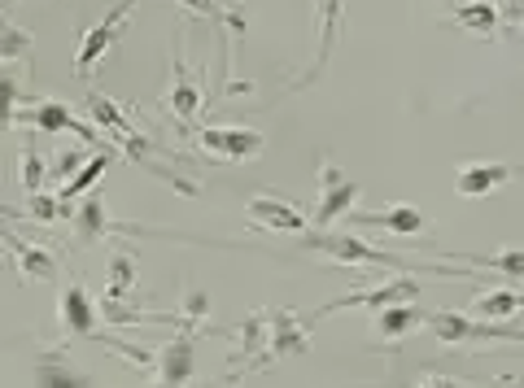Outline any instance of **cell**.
<instances>
[{
	"instance_id": "5",
	"label": "cell",
	"mask_w": 524,
	"mask_h": 388,
	"mask_svg": "<svg viewBox=\"0 0 524 388\" xmlns=\"http://www.w3.org/2000/svg\"><path fill=\"white\" fill-rule=\"evenodd\" d=\"M428 332L442 345H468V341H524V332H503V327L476 323L472 314H455V310H433L424 314Z\"/></svg>"
},
{
	"instance_id": "31",
	"label": "cell",
	"mask_w": 524,
	"mask_h": 388,
	"mask_svg": "<svg viewBox=\"0 0 524 388\" xmlns=\"http://www.w3.org/2000/svg\"><path fill=\"white\" fill-rule=\"evenodd\" d=\"M485 266H494V271L511 275V280H524V249H498L490 258H481Z\"/></svg>"
},
{
	"instance_id": "26",
	"label": "cell",
	"mask_w": 524,
	"mask_h": 388,
	"mask_svg": "<svg viewBox=\"0 0 524 388\" xmlns=\"http://www.w3.org/2000/svg\"><path fill=\"white\" fill-rule=\"evenodd\" d=\"M44 175H49V162H44L35 149H22V157H18V179H22V192L27 197H35V192L44 188Z\"/></svg>"
},
{
	"instance_id": "7",
	"label": "cell",
	"mask_w": 524,
	"mask_h": 388,
	"mask_svg": "<svg viewBox=\"0 0 524 388\" xmlns=\"http://www.w3.org/2000/svg\"><path fill=\"white\" fill-rule=\"evenodd\" d=\"M83 109H88V114H92V127H101V131H105V140H114L123 153L140 157V153L149 149V140L140 136V131L131 127V123H127V118H123V109H118V105L110 101V96H101V92H88V101H83Z\"/></svg>"
},
{
	"instance_id": "27",
	"label": "cell",
	"mask_w": 524,
	"mask_h": 388,
	"mask_svg": "<svg viewBox=\"0 0 524 388\" xmlns=\"http://www.w3.org/2000/svg\"><path fill=\"white\" fill-rule=\"evenodd\" d=\"M27 214L35 218V223H62V218H70V214H75V205H66L62 197H57V192H53V197H44V192H35V197H31V205H27Z\"/></svg>"
},
{
	"instance_id": "18",
	"label": "cell",
	"mask_w": 524,
	"mask_h": 388,
	"mask_svg": "<svg viewBox=\"0 0 524 388\" xmlns=\"http://www.w3.org/2000/svg\"><path fill=\"white\" fill-rule=\"evenodd\" d=\"M455 22H459L463 31L490 40V35H498V22H503V14H498L494 0H459V5H455Z\"/></svg>"
},
{
	"instance_id": "28",
	"label": "cell",
	"mask_w": 524,
	"mask_h": 388,
	"mask_svg": "<svg viewBox=\"0 0 524 388\" xmlns=\"http://www.w3.org/2000/svg\"><path fill=\"white\" fill-rule=\"evenodd\" d=\"M184 5H193L197 14H206V18L219 22V27H223V40H228V35H236V31H245L241 14H232V9H219L214 0H184Z\"/></svg>"
},
{
	"instance_id": "30",
	"label": "cell",
	"mask_w": 524,
	"mask_h": 388,
	"mask_svg": "<svg viewBox=\"0 0 524 388\" xmlns=\"http://www.w3.org/2000/svg\"><path fill=\"white\" fill-rule=\"evenodd\" d=\"M131 280H136V262H131L127 253H118L110 262V288H105V297H127Z\"/></svg>"
},
{
	"instance_id": "21",
	"label": "cell",
	"mask_w": 524,
	"mask_h": 388,
	"mask_svg": "<svg viewBox=\"0 0 524 388\" xmlns=\"http://www.w3.org/2000/svg\"><path fill=\"white\" fill-rule=\"evenodd\" d=\"M31 48H35V40L18 27V22H9L5 9H0V66H5V62H22Z\"/></svg>"
},
{
	"instance_id": "1",
	"label": "cell",
	"mask_w": 524,
	"mask_h": 388,
	"mask_svg": "<svg viewBox=\"0 0 524 388\" xmlns=\"http://www.w3.org/2000/svg\"><path fill=\"white\" fill-rule=\"evenodd\" d=\"M306 249L324 253L337 266H389V271H420V266H411L407 258H393V253L367 245V240L350 236V232H315L306 236Z\"/></svg>"
},
{
	"instance_id": "22",
	"label": "cell",
	"mask_w": 524,
	"mask_h": 388,
	"mask_svg": "<svg viewBox=\"0 0 524 388\" xmlns=\"http://www.w3.org/2000/svg\"><path fill=\"white\" fill-rule=\"evenodd\" d=\"M415 323H424V314L415 310V306H385V310H376V332L380 336H402V332H411Z\"/></svg>"
},
{
	"instance_id": "24",
	"label": "cell",
	"mask_w": 524,
	"mask_h": 388,
	"mask_svg": "<svg viewBox=\"0 0 524 388\" xmlns=\"http://www.w3.org/2000/svg\"><path fill=\"white\" fill-rule=\"evenodd\" d=\"M267 332H271V310H254V314H249V319L241 323V332H236V336H241V354L249 358L254 349L267 345ZM241 354H236V358H241Z\"/></svg>"
},
{
	"instance_id": "35",
	"label": "cell",
	"mask_w": 524,
	"mask_h": 388,
	"mask_svg": "<svg viewBox=\"0 0 524 388\" xmlns=\"http://www.w3.org/2000/svg\"><path fill=\"white\" fill-rule=\"evenodd\" d=\"M420 388H463V384H455V380H446V375H428V380H424Z\"/></svg>"
},
{
	"instance_id": "2",
	"label": "cell",
	"mask_w": 524,
	"mask_h": 388,
	"mask_svg": "<svg viewBox=\"0 0 524 388\" xmlns=\"http://www.w3.org/2000/svg\"><path fill=\"white\" fill-rule=\"evenodd\" d=\"M136 5H140V0H118L101 22H92V27L83 31L79 53H75V75L79 79H92V70L105 62V53H110V48L118 44V35L127 31V18H131V9H136Z\"/></svg>"
},
{
	"instance_id": "10",
	"label": "cell",
	"mask_w": 524,
	"mask_h": 388,
	"mask_svg": "<svg viewBox=\"0 0 524 388\" xmlns=\"http://www.w3.org/2000/svg\"><path fill=\"white\" fill-rule=\"evenodd\" d=\"M57 323H62L66 336H92V341L101 336V310L83 284L62 288V297H57Z\"/></svg>"
},
{
	"instance_id": "15",
	"label": "cell",
	"mask_w": 524,
	"mask_h": 388,
	"mask_svg": "<svg viewBox=\"0 0 524 388\" xmlns=\"http://www.w3.org/2000/svg\"><path fill=\"white\" fill-rule=\"evenodd\" d=\"M311 336H306V323L297 319L293 310H271V332H267V354L254 358V367H267L271 358H289V354H306Z\"/></svg>"
},
{
	"instance_id": "37",
	"label": "cell",
	"mask_w": 524,
	"mask_h": 388,
	"mask_svg": "<svg viewBox=\"0 0 524 388\" xmlns=\"http://www.w3.org/2000/svg\"><path fill=\"white\" fill-rule=\"evenodd\" d=\"M0 214H14V210H9V205H0Z\"/></svg>"
},
{
	"instance_id": "17",
	"label": "cell",
	"mask_w": 524,
	"mask_h": 388,
	"mask_svg": "<svg viewBox=\"0 0 524 388\" xmlns=\"http://www.w3.org/2000/svg\"><path fill=\"white\" fill-rule=\"evenodd\" d=\"M201 105H206V92H201L197 79L188 75L184 53H180V40H175V83H171V96H166V109H171L180 123H197Z\"/></svg>"
},
{
	"instance_id": "3",
	"label": "cell",
	"mask_w": 524,
	"mask_h": 388,
	"mask_svg": "<svg viewBox=\"0 0 524 388\" xmlns=\"http://www.w3.org/2000/svg\"><path fill=\"white\" fill-rule=\"evenodd\" d=\"M197 144L201 153H210L214 162H249L262 153V136L258 127H241V123H223V127H197Z\"/></svg>"
},
{
	"instance_id": "16",
	"label": "cell",
	"mask_w": 524,
	"mask_h": 388,
	"mask_svg": "<svg viewBox=\"0 0 524 388\" xmlns=\"http://www.w3.org/2000/svg\"><path fill=\"white\" fill-rule=\"evenodd\" d=\"M359 227H385L389 236H433V218L411 210V205H389V210L376 214H354Z\"/></svg>"
},
{
	"instance_id": "6",
	"label": "cell",
	"mask_w": 524,
	"mask_h": 388,
	"mask_svg": "<svg viewBox=\"0 0 524 388\" xmlns=\"http://www.w3.org/2000/svg\"><path fill=\"white\" fill-rule=\"evenodd\" d=\"M516 179H524L520 162H468L455 175V192L463 201H481V197H494L498 188L516 184Z\"/></svg>"
},
{
	"instance_id": "11",
	"label": "cell",
	"mask_w": 524,
	"mask_h": 388,
	"mask_svg": "<svg viewBox=\"0 0 524 388\" xmlns=\"http://www.w3.org/2000/svg\"><path fill=\"white\" fill-rule=\"evenodd\" d=\"M341 18H345V0H315V27H319V48H315V66L302 79H293V88H306L311 79H319L328 70V57L341 40Z\"/></svg>"
},
{
	"instance_id": "29",
	"label": "cell",
	"mask_w": 524,
	"mask_h": 388,
	"mask_svg": "<svg viewBox=\"0 0 524 388\" xmlns=\"http://www.w3.org/2000/svg\"><path fill=\"white\" fill-rule=\"evenodd\" d=\"M175 314H180L184 332H197V327L206 323V314H210V293H188V297H184V306L175 310Z\"/></svg>"
},
{
	"instance_id": "8",
	"label": "cell",
	"mask_w": 524,
	"mask_h": 388,
	"mask_svg": "<svg viewBox=\"0 0 524 388\" xmlns=\"http://www.w3.org/2000/svg\"><path fill=\"white\" fill-rule=\"evenodd\" d=\"M420 297V280H411V275H393L380 288H367V293H345L337 301H328L324 310H315V319H324L332 310H345V306H363V310H385V306H407V301Z\"/></svg>"
},
{
	"instance_id": "36",
	"label": "cell",
	"mask_w": 524,
	"mask_h": 388,
	"mask_svg": "<svg viewBox=\"0 0 524 388\" xmlns=\"http://www.w3.org/2000/svg\"><path fill=\"white\" fill-rule=\"evenodd\" d=\"M9 5H14V0H0V9H9Z\"/></svg>"
},
{
	"instance_id": "33",
	"label": "cell",
	"mask_w": 524,
	"mask_h": 388,
	"mask_svg": "<svg viewBox=\"0 0 524 388\" xmlns=\"http://www.w3.org/2000/svg\"><path fill=\"white\" fill-rule=\"evenodd\" d=\"M83 162H88V153H83V149H66L62 157H57V175H66V179H75Z\"/></svg>"
},
{
	"instance_id": "9",
	"label": "cell",
	"mask_w": 524,
	"mask_h": 388,
	"mask_svg": "<svg viewBox=\"0 0 524 388\" xmlns=\"http://www.w3.org/2000/svg\"><path fill=\"white\" fill-rule=\"evenodd\" d=\"M245 218L258 227V232H280V236H302L306 232V214L297 210L293 201L276 197V192H262L245 205Z\"/></svg>"
},
{
	"instance_id": "12",
	"label": "cell",
	"mask_w": 524,
	"mask_h": 388,
	"mask_svg": "<svg viewBox=\"0 0 524 388\" xmlns=\"http://www.w3.org/2000/svg\"><path fill=\"white\" fill-rule=\"evenodd\" d=\"M0 240H5L9 258H14V266H18V280H27V284H53L57 280V258L49 249L14 236L9 227H0Z\"/></svg>"
},
{
	"instance_id": "25",
	"label": "cell",
	"mask_w": 524,
	"mask_h": 388,
	"mask_svg": "<svg viewBox=\"0 0 524 388\" xmlns=\"http://www.w3.org/2000/svg\"><path fill=\"white\" fill-rule=\"evenodd\" d=\"M40 388H92V384H88V375H79L75 367H66V362L49 358L40 367Z\"/></svg>"
},
{
	"instance_id": "13",
	"label": "cell",
	"mask_w": 524,
	"mask_h": 388,
	"mask_svg": "<svg viewBox=\"0 0 524 388\" xmlns=\"http://www.w3.org/2000/svg\"><path fill=\"white\" fill-rule=\"evenodd\" d=\"M14 123H31L35 131H49V136H57V131H75L83 144H97V131H92V123H79L75 109L57 105V101H35L31 109H22Z\"/></svg>"
},
{
	"instance_id": "19",
	"label": "cell",
	"mask_w": 524,
	"mask_h": 388,
	"mask_svg": "<svg viewBox=\"0 0 524 388\" xmlns=\"http://www.w3.org/2000/svg\"><path fill=\"white\" fill-rule=\"evenodd\" d=\"M516 310H524V293H511V288H490V293H481L472 301V314H481L490 323H503Z\"/></svg>"
},
{
	"instance_id": "32",
	"label": "cell",
	"mask_w": 524,
	"mask_h": 388,
	"mask_svg": "<svg viewBox=\"0 0 524 388\" xmlns=\"http://www.w3.org/2000/svg\"><path fill=\"white\" fill-rule=\"evenodd\" d=\"M14 118H18V83L0 75V131L14 127Z\"/></svg>"
},
{
	"instance_id": "23",
	"label": "cell",
	"mask_w": 524,
	"mask_h": 388,
	"mask_svg": "<svg viewBox=\"0 0 524 388\" xmlns=\"http://www.w3.org/2000/svg\"><path fill=\"white\" fill-rule=\"evenodd\" d=\"M75 227H79V245H92V240H101L105 232H110V218H105V210H101V201L92 197L88 205H83V210L75 214Z\"/></svg>"
},
{
	"instance_id": "34",
	"label": "cell",
	"mask_w": 524,
	"mask_h": 388,
	"mask_svg": "<svg viewBox=\"0 0 524 388\" xmlns=\"http://www.w3.org/2000/svg\"><path fill=\"white\" fill-rule=\"evenodd\" d=\"M498 14L507 22H524V0H507V5H498Z\"/></svg>"
},
{
	"instance_id": "4",
	"label": "cell",
	"mask_w": 524,
	"mask_h": 388,
	"mask_svg": "<svg viewBox=\"0 0 524 388\" xmlns=\"http://www.w3.org/2000/svg\"><path fill=\"white\" fill-rule=\"evenodd\" d=\"M354 201H359V184H354L337 162L319 166V201H315V227L319 232H328L341 214H350Z\"/></svg>"
},
{
	"instance_id": "14",
	"label": "cell",
	"mask_w": 524,
	"mask_h": 388,
	"mask_svg": "<svg viewBox=\"0 0 524 388\" xmlns=\"http://www.w3.org/2000/svg\"><path fill=\"white\" fill-rule=\"evenodd\" d=\"M153 371H158L153 388H184L188 375H193V332L171 336V341L153 354Z\"/></svg>"
},
{
	"instance_id": "20",
	"label": "cell",
	"mask_w": 524,
	"mask_h": 388,
	"mask_svg": "<svg viewBox=\"0 0 524 388\" xmlns=\"http://www.w3.org/2000/svg\"><path fill=\"white\" fill-rule=\"evenodd\" d=\"M110 162H114V149H110V144H105L101 153H92L88 162L79 166V175H75V179H66V184L57 188V197H62L66 205H75V197H79V192H88L92 184H97V175H101V171H105V166H110Z\"/></svg>"
}]
</instances>
